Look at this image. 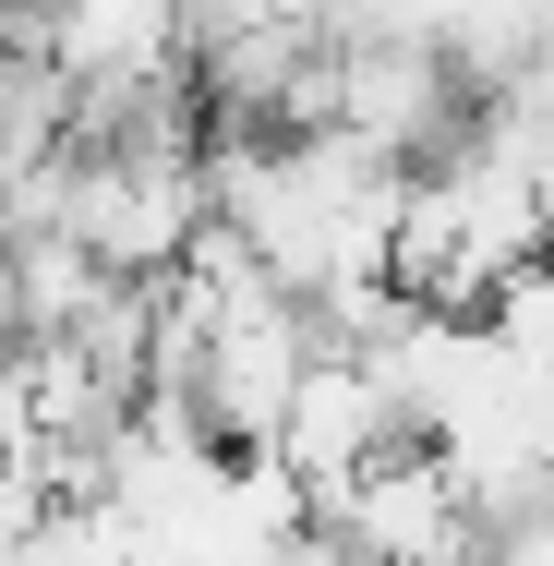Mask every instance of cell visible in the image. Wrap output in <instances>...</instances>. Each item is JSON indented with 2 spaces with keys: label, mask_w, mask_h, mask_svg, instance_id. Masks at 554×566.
Instances as JSON below:
<instances>
[{
  "label": "cell",
  "mask_w": 554,
  "mask_h": 566,
  "mask_svg": "<svg viewBox=\"0 0 554 566\" xmlns=\"http://www.w3.org/2000/svg\"><path fill=\"white\" fill-rule=\"evenodd\" d=\"M206 229V181L194 157H73V193H61V241L121 277V290H157L181 265V241Z\"/></svg>",
  "instance_id": "6da1fadb"
},
{
  "label": "cell",
  "mask_w": 554,
  "mask_h": 566,
  "mask_svg": "<svg viewBox=\"0 0 554 566\" xmlns=\"http://www.w3.org/2000/svg\"><path fill=\"white\" fill-rule=\"evenodd\" d=\"M302 518H314L349 566H482V531L458 518L435 447H398V458H374V470H349Z\"/></svg>",
  "instance_id": "7a4b0ae2"
},
{
  "label": "cell",
  "mask_w": 554,
  "mask_h": 566,
  "mask_svg": "<svg viewBox=\"0 0 554 566\" xmlns=\"http://www.w3.org/2000/svg\"><path fill=\"white\" fill-rule=\"evenodd\" d=\"M398 447H410V434H398V410H386V386H374L362 361H302V386H290V410H278V434H265V458L302 482V506L337 494L349 470L398 458Z\"/></svg>",
  "instance_id": "3957f363"
},
{
  "label": "cell",
  "mask_w": 554,
  "mask_h": 566,
  "mask_svg": "<svg viewBox=\"0 0 554 566\" xmlns=\"http://www.w3.org/2000/svg\"><path fill=\"white\" fill-rule=\"evenodd\" d=\"M181 61V12L169 0H49V73L85 85V73H157Z\"/></svg>",
  "instance_id": "277c9868"
},
{
  "label": "cell",
  "mask_w": 554,
  "mask_h": 566,
  "mask_svg": "<svg viewBox=\"0 0 554 566\" xmlns=\"http://www.w3.org/2000/svg\"><path fill=\"white\" fill-rule=\"evenodd\" d=\"M0 277H12V338H73L85 302L109 290L61 229H12V241H0Z\"/></svg>",
  "instance_id": "5b68a950"
},
{
  "label": "cell",
  "mask_w": 554,
  "mask_h": 566,
  "mask_svg": "<svg viewBox=\"0 0 554 566\" xmlns=\"http://www.w3.org/2000/svg\"><path fill=\"white\" fill-rule=\"evenodd\" d=\"M265 566H349V555H337L326 531H314V518H302V531H278V543H265Z\"/></svg>",
  "instance_id": "8992f818"
},
{
  "label": "cell",
  "mask_w": 554,
  "mask_h": 566,
  "mask_svg": "<svg viewBox=\"0 0 554 566\" xmlns=\"http://www.w3.org/2000/svg\"><path fill=\"white\" fill-rule=\"evenodd\" d=\"M531 265H543V277H554V193H543V253H531Z\"/></svg>",
  "instance_id": "52a82bcc"
}]
</instances>
